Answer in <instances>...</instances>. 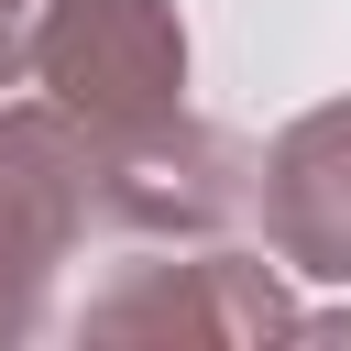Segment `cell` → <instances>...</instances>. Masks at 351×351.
I'll list each match as a JSON object with an SVG mask.
<instances>
[{
	"label": "cell",
	"mask_w": 351,
	"mask_h": 351,
	"mask_svg": "<svg viewBox=\"0 0 351 351\" xmlns=\"http://www.w3.org/2000/svg\"><path fill=\"white\" fill-rule=\"evenodd\" d=\"M99 230V132L55 99L0 110V351L55 329V285Z\"/></svg>",
	"instance_id": "obj_1"
},
{
	"label": "cell",
	"mask_w": 351,
	"mask_h": 351,
	"mask_svg": "<svg viewBox=\"0 0 351 351\" xmlns=\"http://www.w3.org/2000/svg\"><path fill=\"white\" fill-rule=\"evenodd\" d=\"M77 340H296V296L285 263L241 252V241H132L88 296H77Z\"/></svg>",
	"instance_id": "obj_2"
},
{
	"label": "cell",
	"mask_w": 351,
	"mask_h": 351,
	"mask_svg": "<svg viewBox=\"0 0 351 351\" xmlns=\"http://www.w3.org/2000/svg\"><path fill=\"white\" fill-rule=\"evenodd\" d=\"M22 77L77 110L99 143L186 110V22L176 0H33V44Z\"/></svg>",
	"instance_id": "obj_3"
},
{
	"label": "cell",
	"mask_w": 351,
	"mask_h": 351,
	"mask_svg": "<svg viewBox=\"0 0 351 351\" xmlns=\"http://www.w3.org/2000/svg\"><path fill=\"white\" fill-rule=\"evenodd\" d=\"M263 154L197 110H165L121 143H99V230L121 241H230L252 219Z\"/></svg>",
	"instance_id": "obj_4"
},
{
	"label": "cell",
	"mask_w": 351,
	"mask_h": 351,
	"mask_svg": "<svg viewBox=\"0 0 351 351\" xmlns=\"http://www.w3.org/2000/svg\"><path fill=\"white\" fill-rule=\"evenodd\" d=\"M252 219H263V252L285 274L351 285V99H318L263 143Z\"/></svg>",
	"instance_id": "obj_5"
},
{
	"label": "cell",
	"mask_w": 351,
	"mask_h": 351,
	"mask_svg": "<svg viewBox=\"0 0 351 351\" xmlns=\"http://www.w3.org/2000/svg\"><path fill=\"white\" fill-rule=\"evenodd\" d=\"M22 44H33V0H0V88L22 77Z\"/></svg>",
	"instance_id": "obj_6"
}]
</instances>
